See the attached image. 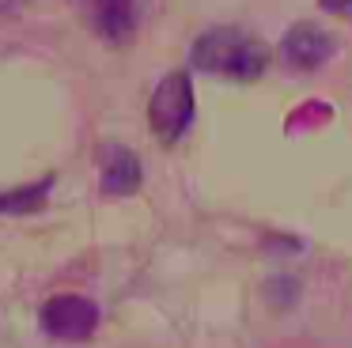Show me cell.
<instances>
[{
	"label": "cell",
	"mask_w": 352,
	"mask_h": 348,
	"mask_svg": "<svg viewBox=\"0 0 352 348\" xmlns=\"http://www.w3.org/2000/svg\"><path fill=\"white\" fill-rule=\"evenodd\" d=\"M337 53V38L329 30L314 27V23H296L288 27V34L280 38V57L296 72H314Z\"/></svg>",
	"instance_id": "obj_4"
},
{
	"label": "cell",
	"mask_w": 352,
	"mask_h": 348,
	"mask_svg": "<svg viewBox=\"0 0 352 348\" xmlns=\"http://www.w3.org/2000/svg\"><path fill=\"white\" fill-rule=\"evenodd\" d=\"M50 189H54V178H42V182H31V186L0 193V216H27V212H38L42 204H46Z\"/></svg>",
	"instance_id": "obj_7"
},
{
	"label": "cell",
	"mask_w": 352,
	"mask_h": 348,
	"mask_svg": "<svg viewBox=\"0 0 352 348\" xmlns=\"http://www.w3.org/2000/svg\"><path fill=\"white\" fill-rule=\"evenodd\" d=\"M99 325V307L84 295H54L42 307V329L61 340H87Z\"/></svg>",
	"instance_id": "obj_3"
},
{
	"label": "cell",
	"mask_w": 352,
	"mask_h": 348,
	"mask_svg": "<svg viewBox=\"0 0 352 348\" xmlns=\"http://www.w3.org/2000/svg\"><path fill=\"white\" fill-rule=\"evenodd\" d=\"M99 163H102V193L129 197V193L140 189L144 171H140V159L133 155L129 148H122V144H107V148L99 151Z\"/></svg>",
	"instance_id": "obj_5"
},
{
	"label": "cell",
	"mask_w": 352,
	"mask_h": 348,
	"mask_svg": "<svg viewBox=\"0 0 352 348\" xmlns=\"http://www.w3.org/2000/svg\"><path fill=\"white\" fill-rule=\"evenodd\" d=\"M329 15H352V0H318Z\"/></svg>",
	"instance_id": "obj_8"
},
{
	"label": "cell",
	"mask_w": 352,
	"mask_h": 348,
	"mask_svg": "<svg viewBox=\"0 0 352 348\" xmlns=\"http://www.w3.org/2000/svg\"><path fill=\"white\" fill-rule=\"evenodd\" d=\"M193 106H197V98H193V80L190 72H167L160 80V87L152 91V102H148V125H152V133L160 136L163 144H175L186 136V129H190L193 121Z\"/></svg>",
	"instance_id": "obj_2"
},
{
	"label": "cell",
	"mask_w": 352,
	"mask_h": 348,
	"mask_svg": "<svg viewBox=\"0 0 352 348\" xmlns=\"http://www.w3.org/2000/svg\"><path fill=\"white\" fill-rule=\"evenodd\" d=\"M95 30L107 38H125L133 27V0H87Z\"/></svg>",
	"instance_id": "obj_6"
},
{
	"label": "cell",
	"mask_w": 352,
	"mask_h": 348,
	"mask_svg": "<svg viewBox=\"0 0 352 348\" xmlns=\"http://www.w3.org/2000/svg\"><path fill=\"white\" fill-rule=\"evenodd\" d=\"M190 65L208 76H228V80H258L269 68V50L261 38L246 34L243 27H208L193 38Z\"/></svg>",
	"instance_id": "obj_1"
}]
</instances>
